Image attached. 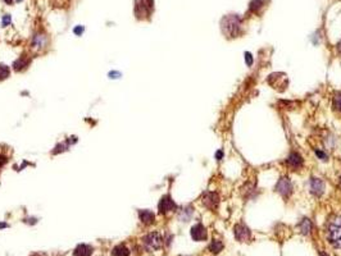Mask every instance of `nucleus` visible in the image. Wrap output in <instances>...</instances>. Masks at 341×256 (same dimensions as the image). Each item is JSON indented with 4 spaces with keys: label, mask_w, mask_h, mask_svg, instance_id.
<instances>
[{
    "label": "nucleus",
    "mask_w": 341,
    "mask_h": 256,
    "mask_svg": "<svg viewBox=\"0 0 341 256\" xmlns=\"http://www.w3.org/2000/svg\"><path fill=\"white\" fill-rule=\"evenodd\" d=\"M163 243L164 238L159 232H149L141 238V246L149 253L159 251L163 247Z\"/></svg>",
    "instance_id": "f257e3e1"
},
{
    "label": "nucleus",
    "mask_w": 341,
    "mask_h": 256,
    "mask_svg": "<svg viewBox=\"0 0 341 256\" xmlns=\"http://www.w3.org/2000/svg\"><path fill=\"white\" fill-rule=\"evenodd\" d=\"M327 240L332 246L341 249V215L334 218L328 223Z\"/></svg>",
    "instance_id": "f03ea898"
},
{
    "label": "nucleus",
    "mask_w": 341,
    "mask_h": 256,
    "mask_svg": "<svg viewBox=\"0 0 341 256\" xmlns=\"http://www.w3.org/2000/svg\"><path fill=\"white\" fill-rule=\"evenodd\" d=\"M241 28V21L236 16L226 17L222 22V30L227 35V37H235L240 33Z\"/></svg>",
    "instance_id": "7ed1b4c3"
},
{
    "label": "nucleus",
    "mask_w": 341,
    "mask_h": 256,
    "mask_svg": "<svg viewBox=\"0 0 341 256\" xmlns=\"http://www.w3.org/2000/svg\"><path fill=\"white\" fill-rule=\"evenodd\" d=\"M153 8V0H136L135 14H136L139 20H143V18H145V16H150Z\"/></svg>",
    "instance_id": "20e7f679"
},
{
    "label": "nucleus",
    "mask_w": 341,
    "mask_h": 256,
    "mask_svg": "<svg viewBox=\"0 0 341 256\" xmlns=\"http://www.w3.org/2000/svg\"><path fill=\"white\" fill-rule=\"evenodd\" d=\"M176 210H177V205H176V203L170 195H164L159 201V204H158V211L162 215H167V214L176 211Z\"/></svg>",
    "instance_id": "39448f33"
},
{
    "label": "nucleus",
    "mask_w": 341,
    "mask_h": 256,
    "mask_svg": "<svg viewBox=\"0 0 341 256\" xmlns=\"http://www.w3.org/2000/svg\"><path fill=\"white\" fill-rule=\"evenodd\" d=\"M234 232H235L236 240L240 241V242H249V240L251 238L250 230H249V228L243 223L236 224V226H235Z\"/></svg>",
    "instance_id": "423d86ee"
},
{
    "label": "nucleus",
    "mask_w": 341,
    "mask_h": 256,
    "mask_svg": "<svg viewBox=\"0 0 341 256\" xmlns=\"http://www.w3.org/2000/svg\"><path fill=\"white\" fill-rule=\"evenodd\" d=\"M276 191H277L281 196L289 197L292 192V185H291V181L289 180L288 177H282L281 180L277 182V186H276Z\"/></svg>",
    "instance_id": "0eeeda50"
},
{
    "label": "nucleus",
    "mask_w": 341,
    "mask_h": 256,
    "mask_svg": "<svg viewBox=\"0 0 341 256\" xmlns=\"http://www.w3.org/2000/svg\"><path fill=\"white\" fill-rule=\"evenodd\" d=\"M191 238L197 242H201V241H207L208 238V232L207 228L201 223L195 224L193 228H191Z\"/></svg>",
    "instance_id": "6e6552de"
},
{
    "label": "nucleus",
    "mask_w": 341,
    "mask_h": 256,
    "mask_svg": "<svg viewBox=\"0 0 341 256\" xmlns=\"http://www.w3.org/2000/svg\"><path fill=\"white\" fill-rule=\"evenodd\" d=\"M286 165L292 170H298L303 166V158L296 151H291L289 157L286 158Z\"/></svg>",
    "instance_id": "1a4fd4ad"
},
{
    "label": "nucleus",
    "mask_w": 341,
    "mask_h": 256,
    "mask_svg": "<svg viewBox=\"0 0 341 256\" xmlns=\"http://www.w3.org/2000/svg\"><path fill=\"white\" fill-rule=\"evenodd\" d=\"M203 204L208 209L216 210L219 205V195L217 192H207L203 196Z\"/></svg>",
    "instance_id": "9d476101"
},
{
    "label": "nucleus",
    "mask_w": 341,
    "mask_h": 256,
    "mask_svg": "<svg viewBox=\"0 0 341 256\" xmlns=\"http://www.w3.org/2000/svg\"><path fill=\"white\" fill-rule=\"evenodd\" d=\"M309 191L315 196H322L324 192V182L319 178H311L309 180Z\"/></svg>",
    "instance_id": "9b49d317"
},
{
    "label": "nucleus",
    "mask_w": 341,
    "mask_h": 256,
    "mask_svg": "<svg viewBox=\"0 0 341 256\" xmlns=\"http://www.w3.org/2000/svg\"><path fill=\"white\" fill-rule=\"evenodd\" d=\"M48 45V36L44 33H35L32 37V49L35 50H43L45 49Z\"/></svg>",
    "instance_id": "f8f14e48"
},
{
    "label": "nucleus",
    "mask_w": 341,
    "mask_h": 256,
    "mask_svg": "<svg viewBox=\"0 0 341 256\" xmlns=\"http://www.w3.org/2000/svg\"><path fill=\"white\" fill-rule=\"evenodd\" d=\"M139 219L144 226H150L155 222V214L151 210H139Z\"/></svg>",
    "instance_id": "ddd939ff"
},
{
    "label": "nucleus",
    "mask_w": 341,
    "mask_h": 256,
    "mask_svg": "<svg viewBox=\"0 0 341 256\" xmlns=\"http://www.w3.org/2000/svg\"><path fill=\"white\" fill-rule=\"evenodd\" d=\"M93 254H94V247L87 243H81L74 249L72 256H93Z\"/></svg>",
    "instance_id": "4468645a"
},
{
    "label": "nucleus",
    "mask_w": 341,
    "mask_h": 256,
    "mask_svg": "<svg viewBox=\"0 0 341 256\" xmlns=\"http://www.w3.org/2000/svg\"><path fill=\"white\" fill-rule=\"evenodd\" d=\"M112 256H130L131 255V250L128 249L126 243H120L117 246H114L112 249Z\"/></svg>",
    "instance_id": "2eb2a0df"
},
{
    "label": "nucleus",
    "mask_w": 341,
    "mask_h": 256,
    "mask_svg": "<svg viewBox=\"0 0 341 256\" xmlns=\"http://www.w3.org/2000/svg\"><path fill=\"white\" fill-rule=\"evenodd\" d=\"M28 64H30V59L26 55H22V57L18 58L13 63V70L16 72H22V70H24L28 67Z\"/></svg>",
    "instance_id": "dca6fc26"
},
{
    "label": "nucleus",
    "mask_w": 341,
    "mask_h": 256,
    "mask_svg": "<svg viewBox=\"0 0 341 256\" xmlns=\"http://www.w3.org/2000/svg\"><path fill=\"white\" fill-rule=\"evenodd\" d=\"M209 250L213 254H219L223 250V242L221 240H213L209 245Z\"/></svg>",
    "instance_id": "f3484780"
},
{
    "label": "nucleus",
    "mask_w": 341,
    "mask_h": 256,
    "mask_svg": "<svg viewBox=\"0 0 341 256\" xmlns=\"http://www.w3.org/2000/svg\"><path fill=\"white\" fill-rule=\"evenodd\" d=\"M299 228H300V232L303 234H309L312 232V222L309 219L301 220V223L299 224Z\"/></svg>",
    "instance_id": "a211bd4d"
},
{
    "label": "nucleus",
    "mask_w": 341,
    "mask_h": 256,
    "mask_svg": "<svg viewBox=\"0 0 341 256\" xmlns=\"http://www.w3.org/2000/svg\"><path fill=\"white\" fill-rule=\"evenodd\" d=\"M332 108L335 112L341 113V93H335L332 97Z\"/></svg>",
    "instance_id": "6ab92c4d"
},
{
    "label": "nucleus",
    "mask_w": 341,
    "mask_h": 256,
    "mask_svg": "<svg viewBox=\"0 0 341 256\" xmlns=\"http://www.w3.org/2000/svg\"><path fill=\"white\" fill-rule=\"evenodd\" d=\"M68 149H70V145H68L67 141H64V142H62V143H58L57 146L54 147L53 151H51V154H53V155H57V154H59V153H64V151H67Z\"/></svg>",
    "instance_id": "aec40b11"
},
{
    "label": "nucleus",
    "mask_w": 341,
    "mask_h": 256,
    "mask_svg": "<svg viewBox=\"0 0 341 256\" xmlns=\"http://www.w3.org/2000/svg\"><path fill=\"white\" fill-rule=\"evenodd\" d=\"M10 76V68L5 64L0 63V81L7 80L8 77Z\"/></svg>",
    "instance_id": "412c9836"
},
{
    "label": "nucleus",
    "mask_w": 341,
    "mask_h": 256,
    "mask_svg": "<svg viewBox=\"0 0 341 256\" xmlns=\"http://www.w3.org/2000/svg\"><path fill=\"white\" fill-rule=\"evenodd\" d=\"M108 77H109L111 80H118V78L122 77V73H121L120 70H111V72L108 73Z\"/></svg>",
    "instance_id": "4be33fe9"
},
{
    "label": "nucleus",
    "mask_w": 341,
    "mask_h": 256,
    "mask_svg": "<svg viewBox=\"0 0 341 256\" xmlns=\"http://www.w3.org/2000/svg\"><path fill=\"white\" fill-rule=\"evenodd\" d=\"M10 21H12V18H10L9 14H5V16H3V20H1V26L3 27L9 26Z\"/></svg>",
    "instance_id": "5701e85b"
},
{
    "label": "nucleus",
    "mask_w": 341,
    "mask_h": 256,
    "mask_svg": "<svg viewBox=\"0 0 341 256\" xmlns=\"http://www.w3.org/2000/svg\"><path fill=\"white\" fill-rule=\"evenodd\" d=\"M7 163H8V157L5 155V154L0 153V169H1V168H3V166Z\"/></svg>",
    "instance_id": "b1692460"
},
{
    "label": "nucleus",
    "mask_w": 341,
    "mask_h": 256,
    "mask_svg": "<svg viewBox=\"0 0 341 256\" xmlns=\"http://www.w3.org/2000/svg\"><path fill=\"white\" fill-rule=\"evenodd\" d=\"M84 31H85L84 26H76L73 28V33L76 35V36H81V35L84 33Z\"/></svg>",
    "instance_id": "393cba45"
},
{
    "label": "nucleus",
    "mask_w": 341,
    "mask_h": 256,
    "mask_svg": "<svg viewBox=\"0 0 341 256\" xmlns=\"http://www.w3.org/2000/svg\"><path fill=\"white\" fill-rule=\"evenodd\" d=\"M245 62H246L247 66H251V64H253V57H251V54H245Z\"/></svg>",
    "instance_id": "a878e982"
},
{
    "label": "nucleus",
    "mask_w": 341,
    "mask_h": 256,
    "mask_svg": "<svg viewBox=\"0 0 341 256\" xmlns=\"http://www.w3.org/2000/svg\"><path fill=\"white\" fill-rule=\"evenodd\" d=\"M316 154H317V157L319 158V159L322 158V160H326V158H327L326 157V154H324L323 151H319V150H316Z\"/></svg>",
    "instance_id": "bb28decb"
},
{
    "label": "nucleus",
    "mask_w": 341,
    "mask_h": 256,
    "mask_svg": "<svg viewBox=\"0 0 341 256\" xmlns=\"http://www.w3.org/2000/svg\"><path fill=\"white\" fill-rule=\"evenodd\" d=\"M216 158H217V160H221L222 158H223V151H222V150L217 151V153H216Z\"/></svg>",
    "instance_id": "cd10ccee"
},
{
    "label": "nucleus",
    "mask_w": 341,
    "mask_h": 256,
    "mask_svg": "<svg viewBox=\"0 0 341 256\" xmlns=\"http://www.w3.org/2000/svg\"><path fill=\"white\" fill-rule=\"evenodd\" d=\"M8 227H9V224L3 223V222H0V230H4V228H8Z\"/></svg>",
    "instance_id": "c85d7f7f"
},
{
    "label": "nucleus",
    "mask_w": 341,
    "mask_h": 256,
    "mask_svg": "<svg viewBox=\"0 0 341 256\" xmlns=\"http://www.w3.org/2000/svg\"><path fill=\"white\" fill-rule=\"evenodd\" d=\"M338 51H339V54L341 55V41L338 44Z\"/></svg>",
    "instance_id": "c756f323"
},
{
    "label": "nucleus",
    "mask_w": 341,
    "mask_h": 256,
    "mask_svg": "<svg viewBox=\"0 0 341 256\" xmlns=\"http://www.w3.org/2000/svg\"><path fill=\"white\" fill-rule=\"evenodd\" d=\"M4 1H5V3H7V4H12V3H13V0H4Z\"/></svg>",
    "instance_id": "7c9ffc66"
},
{
    "label": "nucleus",
    "mask_w": 341,
    "mask_h": 256,
    "mask_svg": "<svg viewBox=\"0 0 341 256\" xmlns=\"http://www.w3.org/2000/svg\"><path fill=\"white\" fill-rule=\"evenodd\" d=\"M319 256H328V255L326 253H321V254H319Z\"/></svg>",
    "instance_id": "2f4dec72"
},
{
    "label": "nucleus",
    "mask_w": 341,
    "mask_h": 256,
    "mask_svg": "<svg viewBox=\"0 0 341 256\" xmlns=\"http://www.w3.org/2000/svg\"><path fill=\"white\" fill-rule=\"evenodd\" d=\"M340 187H341V177H340Z\"/></svg>",
    "instance_id": "473e14b6"
}]
</instances>
